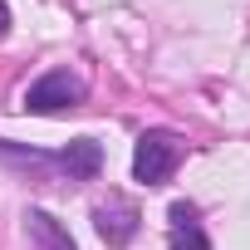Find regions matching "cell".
Returning <instances> with one entry per match:
<instances>
[{
    "mask_svg": "<svg viewBox=\"0 0 250 250\" xmlns=\"http://www.w3.org/2000/svg\"><path fill=\"white\" fill-rule=\"evenodd\" d=\"M83 98H88V83H83L74 69H49V74H40V79L25 88V113H40V118H49V113L79 108Z\"/></svg>",
    "mask_w": 250,
    "mask_h": 250,
    "instance_id": "cell-1",
    "label": "cell"
},
{
    "mask_svg": "<svg viewBox=\"0 0 250 250\" xmlns=\"http://www.w3.org/2000/svg\"><path fill=\"white\" fill-rule=\"evenodd\" d=\"M177 162H182V143L172 133H162V128L143 133L138 147H133V177L143 187H167L172 172H177Z\"/></svg>",
    "mask_w": 250,
    "mask_h": 250,
    "instance_id": "cell-2",
    "label": "cell"
},
{
    "mask_svg": "<svg viewBox=\"0 0 250 250\" xmlns=\"http://www.w3.org/2000/svg\"><path fill=\"white\" fill-rule=\"evenodd\" d=\"M93 221H98V235H103L113 250H123V245L138 235V221H143V216H138V206L123 196V191H108V201L93 211Z\"/></svg>",
    "mask_w": 250,
    "mask_h": 250,
    "instance_id": "cell-3",
    "label": "cell"
},
{
    "mask_svg": "<svg viewBox=\"0 0 250 250\" xmlns=\"http://www.w3.org/2000/svg\"><path fill=\"white\" fill-rule=\"evenodd\" d=\"M54 167H64L74 182H93L98 167H103V147H98L93 138H79V143H69V147L54 157Z\"/></svg>",
    "mask_w": 250,
    "mask_h": 250,
    "instance_id": "cell-4",
    "label": "cell"
},
{
    "mask_svg": "<svg viewBox=\"0 0 250 250\" xmlns=\"http://www.w3.org/2000/svg\"><path fill=\"white\" fill-rule=\"evenodd\" d=\"M25 221H30V235H35V245H40V250H79V245H74V235H69L49 211H30Z\"/></svg>",
    "mask_w": 250,
    "mask_h": 250,
    "instance_id": "cell-5",
    "label": "cell"
},
{
    "mask_svg": "<svg viewBox=\"0 0 250 250\" xmlns=\"http://www.w3.org/2000/svg\"><path fill=\"white\" fill-rule=\"evenodd\" d=\"M172 250H211L206 230L191 216V206H172Z\"/></svg>",
    "mask_w": 250,
    "mask_h": 250,
    "instance_id": "cell-6",
    "label": "cell"
},
{
    "mask_svg": "<svg viewBox=\"0 0 250 250\" xmlns=\"http://www.w3.org/2000/svg\"><path fill=\"white\" fill-rule=\"evenodd\" d=\"M5 35H10V5L0 0V40H5Z\"/></svg>",
    "mask_w": 250,
    "mask_h": 250,
    "instance_id": "cell-7",
    "label": "cell"
}]
</instances>
